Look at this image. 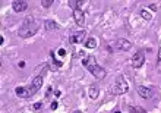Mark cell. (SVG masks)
Returning <instances> with one entry per match:
<instances>
[{
	"mask_svg": "<svg viewBox=\"0 0 161 113\" xmlns=\"http://www.w3.org/2000/svg\"><path fill=\"white\" fill-rule=\"evenodd\" d=\"M38 28H40V24H38L37 19H34V18H25L21 25V28H19V31H18V35L21 38L32 37L37 31H38Z\"/></svg>",
	"mask_w": 161,
	"mask_h": 113,
	"instance_id": "6da1fadb",
	"label": "cell"
},
{
	"mask_svg": "<svg viewBox=\"0 0 161 113\" xmlns=\"http://www.w3.org/2000/svg\"><path fill=\"white\" fill-rule=\"evenodd\" d=\"M82 65H84L97 79H104V78H106V69L102 68V66H98V65H97L94 56H87V57H84V59H82Z\"/></svg>",
	"mask_w": 161,
	"mask_h": 113,
	"instance_id": "7a4b0ae2",
	"label": "cell"
},
{
	"mask_svg": "<svg viewBox=\"0 0 161 113\" xmlns=\"http://www.w3.org/2000/svg\"><path fill=\"white\" fill-rule=\"evenodd\" d=\"M127 91H129V84H127V81L124 79L123 76H119L116 79V82H114V85L111 87V94L120 96V94H126Z\"/></svg>",
	"mask_w": 161,
	"mask_h": 113,
	"instance_id": "3957f363",
	"label": "cell"
},
{
	"mask_svg": "<svg viewBox=\"0 0 161 113\" xmlns=\"http://www.w3.org/2000/svg\"><path fill=\"white\" fill-rule=\"evenodd\" d=\"M41 85H43V75L35 76V78L32 79L31 85H29V88H28V96L29 97H32L34 94H37V91L41 88Z\"/></svg>",
	"mask_w": 161,
	"mask_h": 113,
	"instance_id": "277c9868",
	"label": "cell"
},
{
	"mask_svg": "<svg viewBox=\"0 0 161 113\" xmlns=\"http://www.w3.org/2000/svg\"><path fill=\"white\" fill-rule=\"evenodd\" d=\"M144 62H145V54L142 52L135 53V54L132 56V66H133V68L139 69L142 65H144Z\"/></svg>",
	"mask_w": 161,
	"mask_h": 113,
	"instance_id": "5b68a950",
	"label": "cell"
},
{
	"mask_svg": "<svg viewBox=\"0 0 161 113\" xmlns=\"http://www.w3.org/2000/svg\"><path fill=\"white\" fill-rule=\"evenodd\" d=\"M116 47L120 52H127V50H131L132 43L129 40H126V38H119L116 41Z\"/></svg>",
	"mask_w": 161,
	"mask_h": 113,
	"instance_id": "8992f818",
	"label": "cell"
},
{
	"mask_svg": "<svg viewBox=\"0 0 161 113\" xmlns=\"http://www.w3.org/2000/svg\"><path fill=\"white\" fill-rule=\"evenodd\" d=\"M84 38H85V31H76V32H73L72 35L69 37V41L72 44H78V43L84 41Z\"/></svg>",
	"mask_w": 161,
	"mask_h": 113,
	"instance_id": "52a82bcc",
	"label": "cell"
},
{
	"mask_svg": "<svg viewBox=\"0 0 161 113\" xmlns=\"http://www.w3.org/2000/svg\"><path fill=\"white\" fill-rule=\"evenodd\" d=\"M12 8L15 12H25L28 9V3L25 0H15L12 3Z\"/></svg>",
	"mask_w": 161,
	"mask_h": 113,
	"instance_id": "ba28073f",
	"label": "cell"
},
{
	"mask_svg": "<svg viewBox=\"0 0 161 113\" xmlns=\"http://www.w3.org/2000/svg\"><path fill=\"white\" fill-rule=\"evenodd\" d=\"M73 19H75V22L78 24V25H85V15H84V12L80 10V9H73Z\"/></svg>",
	"mask_w": 161,
	"mask_h": 113,
	"instance_id": "9c48e42d",
	"label": "cell"
},
{
	"mask_svg": "<svg viewBox=\"0 0 161 113\" xmlns=\"http://www.w3.org/2000/svg\"><path fill=\"white\" fill-rule=\"evenodd\" d=\"M138 94L142 98H149L151 96H152V90L148 88V87H145V85H139L138 87Z\"/></svg>",
	"mask_w": 161,
	"mask_h": 113,
	"instance_id": "30bf717a",
	"label": "cell"
},
{
	"mask_svg": "<svg viewBox=\"0 0 161 113\" xmlns=\"http://www.w3.org/2000/svg\"><path fill=\"white\" fill-rule=\"evenodd\" d=\"M88 96L92 98V100H97L98 96H100V90H98V87H97V85H91V87L88 88Z\"/></svg>",
	"mask_w": 161,
	"mask_h": 113,
	"instance_id": "8fae6325",
	"label": "cell"
},
{
	"mask_svg": "<svg viewBox=\"0 0 161 113\" xmlns=\"http://www.w3.org/2000/svg\"><path fill=\"white\" fill-rule=\"evenodd\" d=\"M15 93H16V96L21 98H28V90L25 88V87H16L15 88Z\"/></svg>",
	"mask_w": 161,
	"mask_h": 113,
	"instance_id": "7c38bea8",
	"label": "cell"
},
{
	"mask_svg": "<svg viewBox=\"0 0 161 113\" xmlns=\"http://www.w3.org/2000/svg\"><path fill=\"white\" fill-rule=\"evenodd\" d=\"M44 27H45V30L47 31H56L59 30V25L54 21H47V22L44 24Z\"/></svg>",
	"mask_w": 161,
	"mask_h": 113,
	"instance_id": "4fadbf2b",
	"label": "cell"
},
{
	"mask_svg": "<svg viewBox=\"0 0 161 113\" xmlns=\"http://www.w3.org/2000/svg\"><path fill=\"white\" fill-rule=\"evenodd\" d=\"M85 47H87V49H95V47H97V40H95L94 37L87 38V41H85Z\"/></svg>",
	"mask_w": 161,
	"mask_h": 113,
	"instance_id": "5bb4252c",
	"label": "cell"
},
{
	"mask_svg": "<svg viewBox=\"0 0 161 113\" xmlns=\"http://www.w3.org/2000/svg\"><path fill=\"white\" fill-rule=\"evenodd\" d=\"M131 112H133V113H146L145 109H144V107H141V106H135V107H131Z\"/></svg>",
	"mask_w": 161,
	"mask_h": 113,
	"instance_id": "9a60e30c",
	"label": "cell"
},
{
	"mask_svg": "<svg viewBox=\"0 0 161 113\" xmlns=\"http://www.w3.org/2000/svg\"><path fill=\"white\" fill-rule=\"evenodd\" d=\"M141 16L144 18V19H146V21H149V19H152V15L148 12V10H141Z\"/></svg>",
	"mask_w": 161,
	"mask_h": 113,
	"instance_id": "2e32d148",
	"label": "cell"
},
{
	"mask_svg": "<svg viewBox=\"0 0 161 113\" xmlns=\"http://www.w3.org/2000/svg\"><path fill=\"white\" fill-rule=\"evenodd\" d=\"M157 69L161 71V47L158 50V54H157Z\"/></svg>",
	"mask_w": 161,
	"mask_h": 113,
	"instance_id": "e0dca14e",
	"label": "cell"
},
{
	"mask_svg": "<svg viewBox=\"0 0 161 113\" xmlns=\"http://www.w3.org/2000/svg\"><path fill=\"white\" fill-rule=\"evenodd\" d=\"M53 3H54L53 0H43V2H41V6H43V8H50Z\"/></svg>",
	"mask_w": 161,
	"mask_h": 113,
	"instance_id": "ac0fdd59",
	"label": "cell"
},
{
	"mask_svg": "<svg viewBox=\"0 0 161 113\" xmlns=\"http://www.w3.org/2000/svg\"><path fill=\"white\" fill-rule=\"evenodd\" d=\"M41 107H43V103H41V101H38V103H35V104L32 106V109H34V110H40Z\"/></svg>",
	"mask_w": 161,
	"mask_h": 113,
	"instance_id": "d6986e66",
	"label": "cell"
},
{
	"mask_svg": "<svg viewBox=\"0 0 161 113\" xmlns=\"http://www.w3.org/2000/svg\"><path fill=\"white\" fill-rule=\"evenodd\" d=\"M80 3H82V2H69V5H70V6H72L73 9H78L76 6H79Z\"/></svg>",
	"mask_w": 161,
	"mask_h": 113,
	"instance_id": "ffe728a7",
	"label": "cell"
},
{
	"mask_svg": "<svg viewBox=\"0 0 161 113\" xmlns=\"http://www.w3.org/2000/svg\"><path fill=\"white\" fill-rule=\"evenodd\" d=\"M57 106H59L57 101H53V103H51V110H56V109H57Z\"/></svg>",
	"mask_w": 161,
	"mask_h": 113,
	"instance_id": "44dd1931",
	"label": "cell"
},
{
	"mask_svg": "<svg viewBox=\"0 0 161 113\" xmlns=\"http://www.w3.org/2000/svg\"><path fill=\"white\" fill-rule=\"evenodd\" d=\"M59 54H60V56H65L66 50H65V49H60V50H59Z\"/></svg>",
	"mask_w": 161,
	"mask_h": 113,
	"instance_id": "7402d4cb",
	"label": "cell"
},
{
	"mask_svg": "<svg viewBox=\"0 0 161 113\" xmlns=\"http://www.w3.org/2000/svg\"><path fill=\"white\" fill-rule=\"evenodd\" d=\"M149 8H151V10H152V12H155V10H157V5H151V6H149Z\"/></svg>",
	"mask_w": 161,
	"mask_h": 113,
	"instance_id": "603a6c76",
	"label": "cell"
},
{
	"mask_svg": "<svg viewBox=\"0 0 161 113\" xmlns=\"http://www.w3.org/2000/svg\"><path fill=\"white\" fill-rule=\"evenodd\" d=\"M19 68H25V62H19Z\"/></svg>",
	"mask_w": 161,
	"mask_h": 113,
	"instance_id": "cb8c5ba5",
	"label": "cell"
},
{
	"mask_svg": "<svg viewBox=\"0 0 161 113\" xmlns=\"http://www.w3.org/2000/svg\"><path fill=\"white\" fill-rule=\"evenodd\" d=\"M73 113H80V110H75V112H73Z\"/></svg>",
	"mask_w": 161,
	"mask_h": 113,
	"instance_id": "d4e9b609",
	"label": "cell"
},
{
	"mask_svg": "<svg viewBox=\"0 0 161 113\" xmlns=\"http://www.w3.org/2000/svg\"><path fill=\"white\" fill-rule=\"evenodd\" d=\"M114 113H122V112H114Z\"/></svg>",
	"mask_w": 161,
	"mask_h": 113,
	"instance_id": "484cf974",
	"label": "cell"
}]
</instances>
